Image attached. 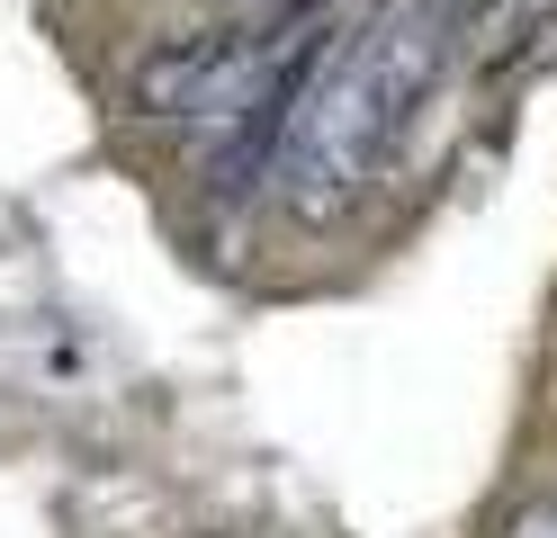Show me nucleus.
<instances>
[{"label":"nucleus","mask_w":557,"mask_h":538,"mask_svg":"<svg viewBox=\"0 0 557 538\" xmlns=\"http://www.w3.org/2000/svg\"><path fill=\"white\" fill-rule=\"evenodd\" d=\"M468 18H476V0H405V10L369 18V27H342V46L324 54L288 143H278V171H270L297 225H342L369 198V179H387L396 143L423 117V99L441 90Z\"/></svg>","instance_id":"nucleus-1"},{"label":"nucleus","mask_w":557,"mask_h":538,"mask_svg":"<svg viewBox=\"0 0 557 538\" xmlns=\"http://www.w3.org/2000/svg\"><path fill=\"white\" fill-rule=\"evenodd\" d=\"M306 27H315V18H306ZM288 36H297V27H270V18L162 36V46H145V54H135V72H126V108H135L145 126L234 117V108L261 90V72L288 54Z\"/></svg>","instance_id":"nucleus-2"},{"label":"nucleus","mask_w":557,"mask_h":538,"mask_svg":"<svg viewBox=\"0 0 557 538\" xmlns=\"http://www.w3.org/2000/svg\"><path fill=\"white\" fill-rule=\"evenodd\" d=\"M504 538H557V493H540V502H521V512L504 521Z\"/></svg>","instance_id":"nucleus-3"}]
</instances>
